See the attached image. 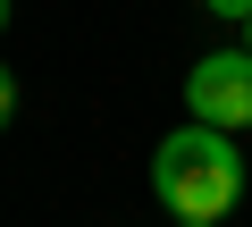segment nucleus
I'll use <instances>...</instances> for the list:
<instances>
[{"instance_id":"f257e3e1","label":"nucleus","mask_w":252,"mask_h":227,"mask_svg":"<svg viewBox=\"0 0 252 227\" xmlns=\"http://www.w3.org/2000/svg\"><path fill=\"white\" fill-rule=\"evenodd\" d=\"M152 194L177 210V219H227L235 202H244V152H235V135H219V127H185V135H168L160 143V160H152Z\"/></svg>"},{"instance_id":"f03ea898","label":"nucleus","mask_w":252,"mask_h":227,"mask_svg":"<svg viewBox=\"0 0 252 227\" xmlns=\"http://www.w3.org/2000/svg\"><path fill=\"white\" fill-rule=\"evenodd\" d=\"M185 109L219 135H244L252 127V51H210L193 76H185Z\"/></svg>"},{"instance_id":"7ed1b4c3","label":"nucleus","mask_w":252,"mask_h":227,"mask_svg":"<svg viewBox=\"0 0 252 227\" xmlns=\"http://www.w3.org/2000/svg\"><path fill=\"white\" fill-rule=\"evenodd\" d=\"M210 17H227V26H252V0H202Z\"/></svg>"},{"instance_id":"20e7f679","label":"nucleus","mask_w":252,"mask_h":227,"mask_svg":"<svg viewBox=\"0 0 252 227\" xmlns=\"http://www.w3.org/2000/svg\"><path fill=\"white\" fill-rule=\"evenodd\" d=\"M9 118H17V76L0 67V127H9Z\"/></svg>"},{"instance_id":"39448f33","label":"nucleus","mask_w":252,"mask_h":227,"mask_svg":"<svg viewBox=\"0 0 252 227\" xmlns=\"http://www.w3.org/2000/svg\"><path fill=\"white\" fill-rule=\"evenodd\" d=\"M177 227H219V219H177Z\"/></svg>"},{"instance_id":"423d86ee","label":"nucleus","mask_w":252,"mask_h":227,"mask_svg":"<svg viewBox=\"0 0 252 227\" xmlns=\"http://www.w3.org/2000/svg\"><path fill=\"white\" fill-rule=\"evenodd\" d=\"M0 26H9V0H0Z\"/></svg>"},{"instance_id":"0eeeda50","label":"nucleus","mask_w":252,"mask_h":227,"mask_svg":"<svg viewBox=\"0 0 252 227\" xmlns=\"http://www.w3.org/2000/svg\"><path fill=\"white\" fill-rule=\"evenodd\" d=\"M244 51H252V26H244Z\"/></svg>"}]
</instances>
